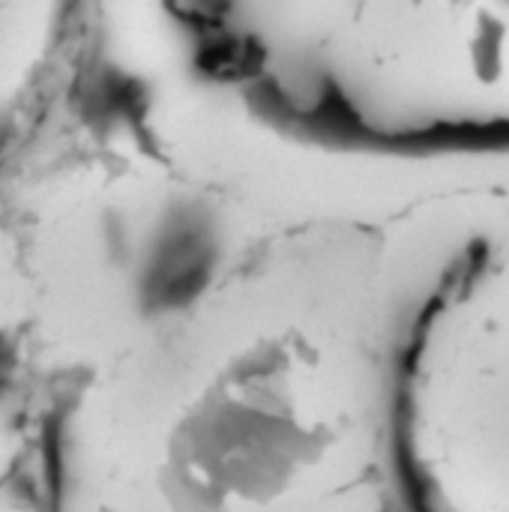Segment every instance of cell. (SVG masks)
<instances>
[{
  "mask_svg": "<svg viewBox=\"0 0 509 512\" xmlns=\"http://www.w3.org/2000/svg\"><path fill=\"white\" fill-rule=\"evenodd\" d=\"M66 0H0V117L42 72Z\"/></svg>",
  "mask_w": 509,
  "mask_h": 512,
  "instance_id": "2",
  "label": "cell"
},
{
  "mask_svg": "<svg viewBox=\"0 0 509 512\" xmlns=\"http://www.w3.org/2000/svg\"><path fill=\"white\" fill-rule=\"evenodd\" d=\"M390 429L414 512H509V237L468 255L423 309Z\"/></svg>",
  "mask_w": 509,
  "mask_h": 512,
  "instance_id": "1",
  "label": "cell"
}]
</instances>
